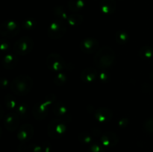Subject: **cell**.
Masks as SVG:
<instances>
[{"label": "cell", "instance_id": "6", "mask_svg": "<svg viewBox=\"0 0 153 152\" xmlns=\"http://www.w3.org/2000/svg\"><path fill=\"white\" fill-rule=\"evenodd\" d=\"M67 32V26L63 21L56 20L49 25L47 34L49 37L52 40H58L64 36Z\"/></svg>", "mask_w": 153, "mask_h": 152}, {"label": "cell", "instance_id": "20", "mask_svg": "<svg viewBox=\"0 0 153 152\" xmlns=\"http://www.w3.org/2000/svg\"><path fill=\"white\" fill-rule=\"evenodd\" d=\"M83 16L78 13H74L70 16H68L67 18V22L70 26L73 27H77L80 25L83 22Z\"/></svg>", "mask_w": 153, "mask_h": 152}, {"label": "cell", "instance_id": "26", "mask_svg": "<svg viewBox=\"0 0 153 152\" xmlns=\"http://www.w3.org/2000/svg\"><path fill=\"white\" fill-rule=\"evenodd\" d=\"M79 141L84 144H88L92 141V135L88 132H82L79 135Z\"/></svg>", "mask_w": 153, "mask_h": 152}, {"label": "cell", "instance_id": "16", "mask_svg": "<svg viewBox=\"0 0 153 152\" xmlns=\"http://www.w3.org/2000/svg\"><path fill=\"white\" fill-rule=\"evenodd\" d=\"M117 4L114 0H102L100 9L103 13L107 15L112 14L116 10Z\"/></svg>", "mask_w": 153, "mask_h": 152}, {"label": "cell", "instance_id": "3", "mask_svg": "<svg viewBox=\"0 0 153 152\" xmlns=\"http://www.w3.org/2000/svg\"><path fill=\"white\" fill-rule=\"evenodd\" d=\"M55 100L54 95H49L43 100V102L36 104L32 108V115L34 118L37 120H42L45 119L49 113V106L53 104Z\"/></svg>", "mask_w": 153, "mask_h": 152}, {"label": "cell", "instance_id": "12", "mask_svg": "<svg viewBox=\"0 0 153 152\" xmlns=\"http://www.w3.org/2000/svg\"><path fill=\"white\" fill-rule=\"evenodd\" d=\"M94 116L99 122L106 123L112 119L113 112L107 107H100L95 111Z\"/></svg>", "mask_w": 153, "mask_h": 152}, {"label": "cell", "instance_id": "1", "mask_svg": "<svg viewBox=\"0 0 153 152\" xmlns=\"http://www.w3.org/2000/svg\"><path fill=\"white\" fill-rule=\"evenodd\" d=\"M115 61L114 51L109 46H103L99 49L94 58V63L98 68L105 69L111 66Z\"/></svg>", "mask_w": 153, "mask_h": 152}, {"label": "cell", "instance_id": "29", "mask_svg": "<svg viewBox=\"0 0 153 152\" xmlns=\"http://www.w3.org/2000/svg\"><path fill=\"white\" fill-rule=\"evenodd\" d=\"M99 77H100V80H101L102 82H103V83H106V82L108 81L109 74L106 71H102L100 72Z\"/></svg>", "mask_w": 153, "mask_h": 152}, {"label": "cell", "instance_id": "11", "mask_svg": "<svg viewBox=\"0 0 153 152\" xmlns=\"http://www.w3.org/2000/svg\"><path fill=\"white\" fill-rule=\"evenodd\" d=\"M34 134V127L31 124L25 123L21 125L18 130L17 137L21 142H27L31 139Z\"/></svg>", "mask_w": 153, "mask_h": 152}, {"label": "cell", "instance_id": "25", "mask_svg": "<svg viewBox=\"0 0 153 152\" xmlns=\"http://www.w3.org/2000/svg\"><path fill=\"white\" fill-rule=\"evenodd\" d=\"M66 81H67V75L64 73L59 72L54 77V83L56 86H63L66 83Z\"/></svg>", "mask_w": 153, "mask_h": 152}, {"label": "cell", "instance_id": "32", "mask_svg": "<svg viewBox=\"0 0 153 152\" xmlns=\"http://www.w3.org/2000/svg\"><path fill=\"white\" fill-rule=\"evenodd\" d=\"M9 49V44L7 42H1L0 44V49L1 51H6L7 52V49Z\"/></svg>", "mask_w": 153, "mask_h": 152}, {"label": "cell", "instance_id": "15", "mask_svg": "<svg viewBox=\"0 0 153 152\" xmlns=\"http://www.w3.org/2000/svg\"><path fill=\"white\" fill-rule=\"evenodd\" d=\"M53 113L55 116H57L59 119H63V120L65 121L66 119H68L69 115H68V110H67V107H66V105L64 104H63L62 102H58L55 103L53 106Z\"/></svg>", "mask_w": 153, "mask_h": 152}, {"label": "cell", "instance_id": "10", "mask_svg": "<svg viewBox=\"0 0 153 152\" xmlns=\"http://www.w3.org/2000/svg\"><path fill=\"white\" fill-rule=\"evenodd\" d=\"M19 116L16 112H10L4 119V125L6 129L9 131H14L19 125Z\"/></svg>", "mask_w": 153, "mask_h": 152}, {"label": "cell", "instance_id": "2", "mask_svg": "<svg viewBox=\"0 0 153 152\" xmlns=\"http://www.w3.org/2000/svg\"><path fill=\"white\" fill-rule=\"evenodd\" d=\"M34 81L30 76L22 75L15 77L11 82L10 88L12 92L19 96H24L31 91Z\"/></svg>", "mask_w": 153, "mask_h": 152}, {"label": "cell", "instance_id": "30", "mask_svg": "<svg viewBox=\"0 0 153 152\" xmlns=\"http://www.w3.org/2000/svg\"><path fill=\"white\" fill-rule=\"evenodd\" d=\"M87 152H105L104 149L102 148V146L99 145H94L91 146Z\"/></svg>", "mask_w": 153, "mask_h": 152}, {"label": "cell", "instance_id": "21", "mask_svg": "<svg viewBox=\"0 0 153 152\" xmlns=\"http://www.w3.org/2000/svg\"><path fill=\"white\" fill-rule=\"evenodd\" d=\"M115 40L118 44L123 46L129 40V35L125 31H118L115 34Z\"/></svg>", "mask_w": 153, "mask_h": 152}, {"label": "cell", "instance_id": "33", "mask_svg": "<svg viewBox=\"0 0 153 152\" xmlns=\"http://www.w3.org/2000/svg\"><path fill=\"white\" fill-rule=\"evenodd\" d=\"M0 84H1V86H2L3 88H4L5 86L7 87V84H8V80H7V79H1V82H0Z\"/></svg>", "mask_w": 153, "mask_h": 152}, {"label": "cell", "instance_id": "27", "mask_svg": "<svg viewBox=\"0 0 153 152\" xmlns=\"http://www.w3.org/2000/svg\"><path fill=\"white\" fill-rule=\"evenodd\" d=\"M22 26L25 30H33L36 27V22L32 19H27L23 21Z\"/></svg>", "mask_w": 153, "mask_h": 152}, {"label": "cell", "instance_id": "8", "mask_svg": "<svg viewBox=\"0 0 153 152\" xmlns=\"http://www.w3.org/2000/svg\"><path fill=\"white\" fill-rule=\"evenodd\" d=\"M20 31V26L14 21H5L0 25V34L4 37L12 38L17 35Z\"/></svg>", "mask_w": 153, "mask_h": 152}, {"label": "cell", "instance_id": "14", "mask_svg": "<svg viewBox=\"0 0 153 152\" xmlns=\"http://www.w3.org/2000/svg\"><path fill=\"white\" fill-rule=\"evenodd\" d=\"M97 76V71L95 68L88 67L83 69L81 72V80L85 83H92L96 80Z\"/></svg>", "mask_w": 153, "mask_h": 152}, {"label": "cell", "instance_id": "4", "mask_svg": "<svg viewBox=\"0 0 153 152\" xmlns=\"http://www.w3.org/2000/svg\"><path fill=\"white\" fill-rule=\"evenodd\" d=\"M67 131V125L65 121L56 118L49 122L47 128L48 134L53 139H59L65 134Z\"/></svg>", "mask_w": 153, "mask_h": 152}, {"label": "cell", "instance_id": "22", "mask_svg": "<svg viewBox=\"0 0 153 152\" xmlns=\"http://www.w3.org/2000/svg\"><path fill=\"white\" fill-rule=\"evenodd\" d=\"M4 104H5L6 107L9 109V110H13L14 109H16L18 107V102L16 101V98L10 94H7L5 97H4Z\"/></svg>", "mask_w": 153, "mask_h": 152}, {"label": "cell", "instance_id": "5", "mask_svg": "<svg viewBox=\"0 0 153 152\" xmlns=\"http://www.w3.org/2000/svg\"><path fill=\"white\" fill-rule=\"evenodd\" d=\"M34 41L29 37H22L19 38L13 45V51L18 55H26L32 51Z\"/></svg>", "mask_w": 153, "mask_h": 152}, {"label": "cell", "instance_id": "28", "mask_svg": "<svg viewBox=\"0 0 153 152\" xmlns=\"http://www.w3.org/2000/svg\"><path fill=\"white\" fill-rule=\"evenodd\" d=\"M143 128L147 132L153 133V118L148 119L143 124Z\"/></svg>", "mask_w": 153, "mask_h": 152}, {"label": "cell", "instance_id": "19", "mask_svg": "<svg viewBox=\"0 0 153 152\" xmlns=\"http://www.w3.org/2000/svg\"><path fill=\"white\" fill-rule=\"evenodd\" d=\"M139 56L144 60H149L153 58V47L150 46H144L139 51Z\"/></svg>", "mask_w": 153, "mask_h": 152}, {"label": "cell", "instance_id": "24", "mask_svg": "<svg viewBox=\"0 0 153 152\" xmlns=\"http://www.w3.org/2000/svg\"><path fill=\"white\" fill-rule=\"evenodd\" d=\"M53 13L58 18V20L64 21L65 19H67V18H68L67 13L65 11V9L64 8L63 6H56L53 9Z\"/></svg>", "mask_w": 153, "mask_h": 152}, {"label": "cell", "instance_id": "23", "mask_svg": "<svg viewBox=\"0 0 153 152\" xmlns=\"http://www.w3.org/2000/svg\"><path fill=\"white\" fill-rule=\"evenodd\" d=\"M16 113H18V115L19 116L20 119H27L30 114L28 105L25 104H19L17 108H16Z\"/></svg>", "mask_w": 153, "mask_h": 152}, {"label": "cell", "instance_id": "13", "mask_svg": "<svg viewBox=\"0 0 153 152\" xmlns=\"http://www.w3.org/2000/svg\"><path fill=\"white\" fill-rule=\"evenodd\" d=\"M119 141L118 136L112 131H106L101 136L102 144L106 147H113L117 144Z\"/></svg>", "mask_w": 153, "mask_h": 152}, {"label": "cell", "instance_id": "7", "mask_svg": "<svg viewBox=\"0 0 153 152\" xmlns=\"http://www.w3.org/2000/svg\"><path fill=\"white\" fill-rule=\"evenodd\" d=\"M46 64L48 68L54 72H61L64 69L66 63L61 55L58 53L49 54L46 58Z\"/></svg>", "mask_w": 153, "mask_h": 152}, {"label": "cell", "instance_id": "31", "mask_svg": "<svg viewBox=\"0 0 153 152\" xmlns=\"http://www.w3.org/2000/svg\"><path fill=\"white\" fill-rule=\"evenodd\" d=\"M128 124V120L127 118H123V119H121L118 122V125L120 127H126L127 126V125Z\"/></svg>", "mask_w": 153, "mask_h": 152}, {"label": "cell", "instance_id": "17", "mask_svg": "<svg viewBox=\"0 0 153 152\" xmlns=\"http://www.w3.org/2000/svg\"><path fill=\"white\" fill-rule=\"evenodd\" d=\"M18 63V59L16 56L12 54H7L3 58L2 62V66L6 69H12L15 68Z\"/></svg>", "mask_w": 153, "mask_h": 152}, {"label": "cell", "instance_id": "18", "mask_svg": "<svg viewBox=\"0 0 153 152\" xmlns=\"http://www.w3.org/2000/svg\"><path fill=\"white\" fill-rule=\"evenodd\" d=\"M69 10L73 12L80 11L85 7V1L84 0H70L68 1Z\"/></svg>", "mask_w": 153, "mask_h": 152}, {"label": "cell", "instance_id": "9", "mask_svg": "<svg viewBox=\"0 0 153 152\" xmlns=\"http://www.w3.org/2000/svg\"><path fill=\"white\" fill-rule=\"evenodd\" d=\"M80 49L82 52L86 54H93L97 52L100 47V43L97 39L91 38H85L82 40L79 45Z\"/></svg>", "mask_w": 153, "mask_h": 152}]
</instances>
